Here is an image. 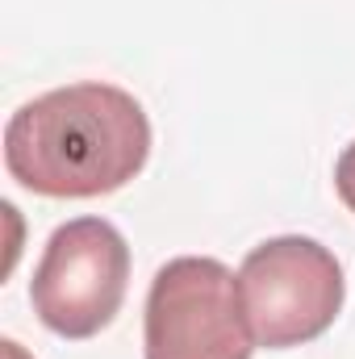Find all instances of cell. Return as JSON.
Here are the masks:
<instances>
[{"instance_id":"2","label":"cell","mask_w":355,"mask_h":359,"mask_svg":"<svg viewBox=\"0 0 355 359\" xmlns=\"http://www.w3.org/2000/svg\"><path fill=\"white\" fill-rule=\"evenodd\" d=\"M243 284L222 259L180 255L155 271L142 313V359H251Z\"/></svg>"},{"instance_id":"4","label":"cell","mask_w":355,"mask_h":359,"mask_svg":"<svg viewBox=\"0 0 355 359\" xmlns=\"http://www.w3.org/2000/svg\"><path fill=\"white\" fill-rule=\"evenodd\" d=\"M130 288V247L105 217H76L46 238L29 280L34 313L59 339L100 334Z\"/></svg>"},{"instance_id":"5","label":"cell","mask_w":355,"mask_h":359,"mask_svg":"<svg viewBox=\"0 0 355 359\" xmlns=\"http://www.w3.org/2000/svg\"><path fill=\"white\" fill-rule=\"evenodd\" d=\"M335 188H339L343 205L355 213V142L343 147V155H339V163H335Z\"/></svg>"},{"instance_id":"3","label":"cell","mask_w":355,"mask_h":359,"mask_svg":"<svg viewBox=\"0 0 355 359\" xmlns=\"http://www.w3.org/2000/svg\"><path fill=\"white\" fill-rule=\"evenodd\" d=\"M239 284L251 334L267 351L322 339L347 297L343 264L335 251L305 234H280L247 251Z\"/></svg>"},{"instance_id":"1","label":"cell","mask_w":355,"mask_h":359,"mask_svg":"<svg viewBox=\"0 0 355 359\" xmlns=\"http://www.w3.org/2000/svg\"><path fill=\"white\" fill-rule=\"evenodd\" d=\"M151 121L117 84H67L25 100L4 126V168L38 196L84 201L126 188L147 168Z\"/></svg>"}]
</instances>
